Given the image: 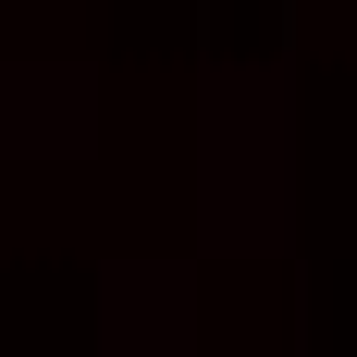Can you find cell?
Wrapping results in <instances>:
<instances>
[{"label":"cell","mask_w":357,"mask_h":357,"mask_svg":"<svg viewBox=\"0 0 357 357\" xmlns=\"http://www.w3.org/2000/svg\"><path fill=\"white\" fill-rule=\"evenodd\" d=\"M197 247L210 259L296 247V74L284 62L197 74Z\"/></svg>","instance_id":"1"},{"label":"cell","mask_w":357,"mask_h":357,"mask_svg":"<svg viewBox=\"0 0 357 357\" xmlns=\"http://www.w3.org/2000/svg\"><path fill=\"white\" fill-rule=\"evenodd\" d=\"M99 345L185 357L197 345V259H111L99 271Z\"/></svg>","instance_id":"2"},{"label":"cell","mask_w":357,"mask_h":357,"mask_svg":"<svg viewBox=\"0 0 357 357\" xmlns=\"http://www.w3.org/2000/svg\"><path fill=\"white\" fill-rule=\"evenodd\" d=\"M0 136L25 160H86L99 148V74L86 62H13L0 74Z\"/></svg>","instance_id":"3"}]
</instances>
